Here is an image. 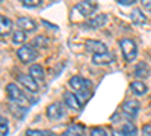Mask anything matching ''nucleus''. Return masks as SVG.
<instances>
[{"mask_svg":"<svg viewBox=\"0 0 151 136\" xmlns=\"http://www.w3.org/2000/svg\"><path fill=\"white\" fill-rule=\"evenodd\" d=\"M70 85V88L76 92H79L80 95H83V98H88L89 97V88H91V82L89 80H86L80 76H74L70 79L68 82Z\"/></svg>","mask_w":151,"mask_h":136,"instance_id":"1","label":"nucleus"},{"mask_svg":"<svg viewBox=\"0 0 151 136\" xmlns=\"http://www.w3.org/2000/svg\"><path fill=\"white\" fill-rule=\"evenodd\" d=\"M119 47H121V52H122L125 60L132 62V60L136 58V55H137V47H136V44H134L132 40H129V38L121 40V41H119Z\"/></svg>","mask_w":151,"mask_h":136,"instance_id":"2","label":"nucleus"},{"mask_svg":"<svg viewBox=\"0 0 151 136\" xmlns=\"http://www.w3.org/2000/svg\"><path fill=\"white\" fill-rule=\"evenodd\" d=\"M6 91H8V97H9V100L12 103H15L18 106H26L27 100H26V97H24V94L17 88V85L14 83H9L6 86Z\"/></svg>","mask_w":151,"mask_h":136,"instance_id":"3","label":"nucleus"},{"mask_svg":"<svg viewBox=\"0 0 151 136\" xmlns=\"http://www.w3.org/2000/svg\"><path fill=\"white\" fill-rule=\"evenodd\" d=\"M74 11L79 12L82 17H89L97 11V5L94 2H91V0H85V2H80L79 5H76Z\"/></svg>","mask_w":151,"mask_h":136,"instance_id":"4","label":"nucleus"},{"mask_svg":"<svg viewBox=\"0 0 151 136\" xmlns=\"http://www.w3.org/2000/svg\"><path fill=\"white\" fill-rule=\"evenodd\" d=\"M17 55H18V59L21 60V62H24V64H29V62H32V60L36 59V52H35V48L32 45L20 47Z\"/></svg>","mask_w":151,"mask_h":136,"instance_id":"5","label":"nucleus"},{"mask_svg":"<svg viewBox=\"0 0 151 136\" xmlns=\"http://www.w3.org/2000/svg\"><path fill=\"white\" fill-rule=\"evenodd\" d=\"M122 112L127 115L129 118H134L137 115V112H139V103H137L136 100H127L122 103Z\"/></svg>","mask_w":151,"mask_h":136,"instance_id":"6","label":"nucleus"},{"mask_svg":"<svg viewBox=\"0 0 151 136\" xmlns=\"http://www.w3.org/2000/svg\"><path fill=\"white\" fill-rule=\"evenodd\" d=\"M18 82L30 92H36L38 91V83L29 76V74H20L18 76Z\"/></svg>","mask_w":151,"mask_h":136,"instance_id":"7","label":"nucleus"},{"mask_svg":"<svg viewBox=\"0 0 151 136\" xmlns=\"http://www.w3.org/2000/svg\"><path fill=\"white\" fill-rule=\"evenodd\" d=\"M62 115H64V110H62V106L59 103H53V104H50L47 107V117L50 119H53V121L60 119Z\"/></svg>","mask_w":151,"mask_h":136,"instance_id":"8","label":"nucleus"},{"mask_svg":"<svg viewBox=\"0 0 151 136\" xmlns=\"http://www.w3.org/2000/svg\"><path fill=\"white\" fill-rule=\"evenodd\" d=\"M86 48L89 52H92L94 55H100V53H106L107 52V47L106 44L100 42V41H86Z\"/></svg>","mask_w":151,"mask_h":136,"instance_id":"9","label":"nucleus"},{"mask_svg":"<svg viewBox=\"0 0 151 136\" xmlns=\"http://www.w3.org/2000/svg\"><path fill=\"white\" fill-rule=\"evenodd\" d=\"M64 100H65L67 106L71 107V109H74V110H80L82 109V103L79 101L77 95L73 94V92H65L64 94Z\"/></svg>","mask_w":151,"mask_h":136,"instance_id":"10","label":"nucleus"},{"mask_svg":"<svg viewBox=\"0 0 151 136\" xmlns=\"http://www.w3.org/2000/svg\"><path fill=\"white\" fill-rule=\"evenodd\" d=\"M17 24H18V27L24 32H30V30H35L36 29V23L27 17H20L17 20Z\"/></svg>","mask_w":151,"mask_h":136,"instance_id":"11","label":"nucleus"},{"mask_svg":"<svg viewBox=\"0 0 151 136\" xmlns=\"http://www.w3.org/2000/svg\"><path fill=\"white\" fill-rule=\"evenodd\" d=\"M29 76L38 83V82H42L44 80V70L40 64H33L29 68Z\"/></svg>","mask_w":151,"mask_h":136,"instance_id":"12","label":"nucleus"},{"mask_svg":"<svg viewBox=\"0 0 151 136\" xmlns=\"http://www.w3.org/2000/svg\"><path fill=\"white\" fill-rule=\"evenodd\" d=\"M112 53L106 52V53H100V55H94L92 56V62L97 64V65H106V64H110L112 62Z\"/></svg>","mask_w":151,"mask_h":136,"instance_id":"13","label":"nucleus"},{"mask_svg":"<svg viewBox=\"0 0 151 136\" xmlns=\"http://www.w3.org/2000/svg\"><path fill=\"white\" fill-rule=\"evenodd\" d=\"M12 32V21L3 15H0V35L5 36Z\"/></svg>","mask_w":151,"mask_h":136,"instance_id":"14","label":"nucleus"},{"mask_svg":"<svg viewBox=\"0 0 151 136\" xmlns=\"http://www.w3.org/2000/svg\"><path fill=\"white\" fill-rule=\"evenodd\" d=\"M85 132V127L82 124H71L64 133L62 136H82Z\"/></svg>","mask_w":151,"mask_h":136,"instance_id":"15","label":"nucleus"},{"mask_svg":"<svg viewBox=\"0 0 151 136\" xmlns=\"http://www.w3.org/2000/svg\"><path fill=\"white\" fill-rule=\"evenodd\" d=\"M148 74H150V68L145 62H139L134 67V76L137 79H145V77H148Z\"/></svg>","mask_w":151,"mask_h":136,"instance_id":"16","label":"nucleus"},{"mask_svg":"<svg viewBox=\"0 0 151 136\" xmlns=\"http://www.w3.org/2000/svg\"><path fill=\"white\" fill-rule=\"evenodd\" d=\"M106 21H107V15H97L95 18L88 21L86 26H89V27H101V26L106 24Z\"/></svg>","mask_w":151,"mask_h":136,"instance_id":"17","label":"nucleus"},{"mask_svg":"<svg viewBox=\"0 0 151 136\" xmlns=\"http://www.w3.org/2000/svg\"><path fill=\"white\" fill-rule=\"evenodd\" d=\"M132 89H133V92L136 94V95H144L145 92H147V86H145V83L144 82H141V80H134V82H132Z\"/></svg>","mask_w":151,"mask_h":136,"instance_id":"18","label":"nucleus"},{"mask_svg":"<svg viewBox=\"0 0 151 136\" xmlns=\"http://www.w3.org/2000/svg\"><path fill=\"white\" fill-rule=\"evenodd\" d=\"M132 21L134 23V24H144L145 21H147V17L144 15V12L141 11V9H133V12H132Z\"/></svg>","mask_w":151,"mask_h":136,"instance_id":"19","label":"nucleus"},{"mask_svg":"<svg viewBox=\"0 0 151 136\" xmlns=\"http://www.w3.org/2000/svg\"><path fill=\"white\" fill-rule=\"evenodd\" d=\"M26 38H27V35H26V32H24V30H15L14 33H12V41H14L15 44L24 42V41H26Z\"/></svg>","mask_w":151,"mask_h":136,"instance_id":"20","label":"nucleus"},{"mask_svg":"<svg viewBox=\"0 0 151 136\" xmlns=\"http://www.w3.org/2000/svg\"><path fill=\"white\" fill-rule=\"evenodd\" d=\"M33 45H36L38 48H45L48 45V38H45L44 35H40L33 40Z\"/></svg>","mask_w":151,"mask_h":136,"instance_id":"21","label":"nucleus"},{"mask_svg":"<svg viewBox=\"0 0 151 136\" xmlns=\"http://www.w3.org/2000/svg\"><path fill=\"white\" fill-rule=\"evenodd\" d=\"M122 133L125 136H136V127H134L133 122H127V124H124Z\"/></svg>","mask_w":151,"mask_h":136,"instance_id":"22","label":"nucleus"},{"mask_svg":"<svg viewBox=\"0 0 151 136\" xmlns=\"http://www.w3.org/2000/svg\"><path fill=\"white\" fill-rule=\"evenodd\" d=\"M26 135L27 136H53L52 132H47V130H27Z\"/></svg>","mask_w":151,"mask_h":136,"instance_id":"23","label":"nucleus"},{"mask_svg":"<svg viewBox=\"0 0 151 136\" xmlns=\"http://www.w3.org/2000/svg\"><path fill=\"white\" fill-rule=\"evenodd\" d=\"M9 132V127H8V121L0 118V136H6Z\"/></svg>","mask_w":151,"mask_h":136,"instance_id":"24","label":"nucleus"},{"mask_svg":"<svg viewBox=\"0 0 151 136\" xmlns=\"http://www.w3.org/2000/svg\"><path fill=\"white\" fill-rule=\"evenodd\" d=\"M42 2V0H21V3L24 6H29V8H33V6H38Z\"/></svg>","mask_w":151,"mask_h":136,"instance_id":"25","label":"nucleus"},{"mask_svg":"<svg viewBox=\"0 0 151 136\" xmlns=\"http://www.w3.org/2000/svg\"><path fill=\"white\" fill-rule=\"evenodd\" d=\"M89 136H106V132L103 129H100V127H95L91 130V135Z\"/></svg>","mask_w":151,"mask_h":136,"instance_id":"26","label":"nucleus"},{"mask_svg":"<svg viewBox=\"0 0 151 136\" xmlns=\"http://www.w3.org/2000/svg\"><path fill=\"white\" fill-rule=\"evenodd\" d=\"M142 136H151V124H145L142 127Z\"/></svg>","mask_w":151,"mask_h":136,"instance_id":"27","label":"nucleus"},{"mask_svg":"<svg viewBox=\"0 0 151 136\" xmlns=\"http://www.w3.org/2000/svg\"><path fill=\"white\" fill-rule=\"evenodd\" d=\"M141 3L145 8V11H150L151 12V0H141Z\"/></svg>","mask_w":151,"mask_h":136,"instance_id":"28","label":"nucleus"},{"mask_svg":"<svg viewBox=\"0 0 151 136\" xmlns=\"http://www.w3.org/2000/svg\"><path fill=\"white\" fill-rule=\"evenodd\" d=\"M118 3H121V5H132V3H134L136 0H116Z\"/></svg>","mask_w":151,"mask_h":136,"instance_id":"29","label":"nucleus"},{"mask_svg":"<svg viewBox=\"0 0 151 136\" xmlns=\"http://www.w3.org/2000/svg\"><path fill=\"white\" fill-rule=\"evenodd\" d=\"M112 136H125V135L122 133V130H113L112 132Z\"/></svg>","mask_w":151,"mask_h":136,"instance_id":"30","label":"nucleus"},{"mask_svg":"<svg viewBox=\"0 0 151 136\" xmlns=\"http://www.w3.org/2000/svg\"><path fill=\"white\" fill-rule=\"evenodd\" d=\"M0 2H2V0H0Z\"/></svg>","mask_w":151,"mask_h":136,"instance_id":"31","label":"nucleus"}]
</instances>
